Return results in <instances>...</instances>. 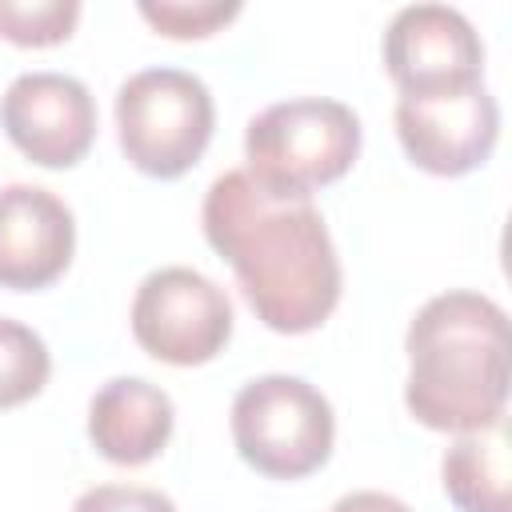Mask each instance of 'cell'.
I'll use <instances>...</instances> for the list:
<instances>
[{
	"mask_svg": "<svg viewBox=\"0 0 512 512\" xmlns=\"http://www.w3.org/2000/svg\"><path fill=\"white\" fill-rule=\"evenodd\" d=\"M200 220L264 328L300 336L340 304V256L308 196H272L244 168H232L208 184Z\"/></svg>",
	"mask_w": 512,
	"mask_h": 512,
	"instance_id": "obj_1",
	"label": "cell"
},
{
	"mask_svg": "<svg viewBox=\"0 0 512 512\" xmlns=\"http://www.w3.org/2000/svg\"><path fill=\"white\" fill-rule=\"evenodd\" d=\"M404 404L432 432H476L508 408V316L468 288L432 296L404 336Z\"/></svg>",
	"mask_w": 512,
	"mask_h": 512,
	"instance_id": "obj_2",
	"label": "cell"
},
{
	"mask_svg": "<svg viewBox=\"0 0 512 512\" xmlns=\"http://www.w3.org/2000/svg\"><path fill=\"white\" fill-rule=\"evenodd\" d=\"M360 156V116L332 96H292L244 128L248 176L272 196H308L340 180Z\"/></svg>",
	"mask_w": 512,
	"mask_h": 512,
	"instance_id": "obj_3",
	"label": "cell"
},
{
	"mask_svg": "<svg viewBox=\"0 0 512 512\" xmlns=\"http://www.w3.org/2000/svg\"><path fill=\"white\" fill-rule=\"evenodd\" d=\"M212 92L184 68H140L116 92V136L132 168L156 180L184 176L208 148Z\"/></svg>",
	"mask_w": 512,
	"mask_h": 512,
	"instance_id": "obj_4",
	"label": "cell"
},
{
	"mask_svg": "<svg viewBox=\"0 0 512 512\" xmlns=\"http://www.w3.org/2000/svg\"><path fill=\"white\" fill-rule=\"evenodd\" d=\"M232 444L248 468L272 480H300L332 456L336 416L320 388L300 376L268 372L232 400Z\"/></svg>",
	"mask_w": 512,
	"mask_h": 512,
	"instance_id": "obj_5",
	"label": "cell"
},
{
	"mask_svg": "<svg viewBox=\"0 0 512 512\" xmlns=\"http://www.w3.org/2000/svg\"><path fill=\"white\" fill-rule=\"evenodd\" d=\"M128 320L136 344L152 360L196 368L224 352L232 336V300L204 272L168 264L140 280Z\"/></svg>",
	"mask_w": 512,
	"mask_h": 512,
	"instance_id": "obj_6",
	"label": "cell"
},
{
	"mask_svg": "<svg viewBox=\"0 0 512 512\" xmlns=\"http://www.w3.org/2000/svg\"><path fill=\"white\" fill-rule=\"evenodd\" d=\"M396 136L416 168L432 176H464L492 156L500 136V108L484 80L440 92H412L396 100Z\"/></svg>",
	"mask_w": 512,
	"mask_h": 512,
	"instance_id": "obj_7",
	"label": "cell"
},
{
	"mask_svg": "<svg viewBox=\"0 0 512 512\" xmlns=\"http://www.w3.org/2000/svg\"><path fill=\"white\" fill-rule=\"evenodd\" d=\"M0 128L40 168H72L96 140V100L68 72H20L0 96Z\"/></svg>",
	"mask_w": 512,
	"mask_h": 512,
	"instance_id": "obj_8",
	"label": "cell"
},
{
	"mask_svg": "<svg viewBox=\"0 0 512 512\" xmlns=\"http://www.w3.org/2000/svg\"><path fill=\"white\" fill-rule=\"evenodd\" d=\"M384 68L400 96L484 80V44L472 20L448 4H408L388 20Z\"/></svg>",
	"mask_w": 512,
	"mask_h": 512,
	"instance_id": "obj_9",
	"label": "cell"
},
{
	"mask_svg": "<svg viewBox=\"0 0 512 512\" xmlns=\"http://www.w3.org/2000/svg\"><path fill=\"white\" fill-rule=\"evenodd\" d=\"M76 252L72 208L40 184L0 188V288L36 292L64 276Z\"/></svg>",
	"mask_w": 512,
	"mask_h": 512,
	"instance_id": "obj_10",
	"label": "cell"
},
{
	"mask_svg": "<svg viewBox=\"0 0 512 512\" xmlns=\"http://www.w3.org/2000/svg\"><path fill=\"white\" fill-rule=\"evenodd\" d=\"M172 428V396L144 376H112L88 400V440L104 460L120 468L156 460L168 448Z\"/></svg>",
	"mask_w": 512,
	"mask_h": 512,
	"instance_id": "obj_11",
	"label": "cell"
},
{
	"mask_svg": "<svg viewBox=\"0 0 512 512\" xmlns=\"http://www.w3.org/2000/svg\"><path fill=\"white\" fill-rule=\"evenodd\" d=\"M440 476L456 512H512L508 424L496 420L488 428L460 432L440 460Z\"/></svg>",
	"mask_w": 512,
	"mask_h": 512,
	"instance_id": "obj_12",
	"label": "cell"
},
{
	"mask_svg": "<svg viewBox=\"0 0 512 512\" xmlns=\"http://www.w3.org/2000/svg\"><path fill=\"white\" fill-rule=\"evenodd\" d=\"M48 372H52V356L40 332L0 316V408H16L40 396Z\"/></svg>",
	"mask_w": 512,
	"mask_h": 512,
	"instance_id": "obj_13",
	"label": "cell"
},
{
	"mask_svg": "<svg viewBox=\"0 0 512 512\" xmlns=\"http://www.w3.org/2000/svg\"><path fill=\"white\" fill-rule=\"evenodd\" d=\"M80 20V0H0V36L20 48L64 44Z\"/></svg>",
	"mask_w": 512,
	"mask_h": 512,
	"instance_id": "obj_14",
	"label": "cell"
},
{
	"mask_svg": "<svg viewBox=\"0 0 512 512\" xmlns=\"http://www.w3.org/2000/svg\"><path fill=\"white\" fill-rule=\"evenodd\" d=\"M140 16L172 40H204L240 16V0H140Z\"/></svg>",
	"mask_w": 512,
	"mask_h": 512,
	"instance_id": "obj_15",
	"label": "cell"
},
{
	"mask_svg": "<svg viewBox=\"0 0 512 512\" xmlns=\"http://www.w3.org/2000/svg\"><path fill=\"white\" fill-rule=\"evenodd\" d=\"M72 512H176V504L160 488L140 484H96L76 496Z\"/></svg>",
	"mask_w": 512,
	"mask_h": 512,
	"instance_id": "obj_16",
	"label": "cell"
},
{
	"mask_svg": "<svg viewBox=\"0 0 512 512\" xmlns=\"http://www.w3.org/2000/svg\"><path fill=\"white\" fill-rule=\"evenodd\" d=\"M328 512H412L404 500L388 496V492H376V488H360V492H348L340 496Z\"/></svg>",
	"mask_w": 512,
	"mask_h": 512,
	"instance_id": "obj_17",
	"label": "cell"
}]
</instances>
